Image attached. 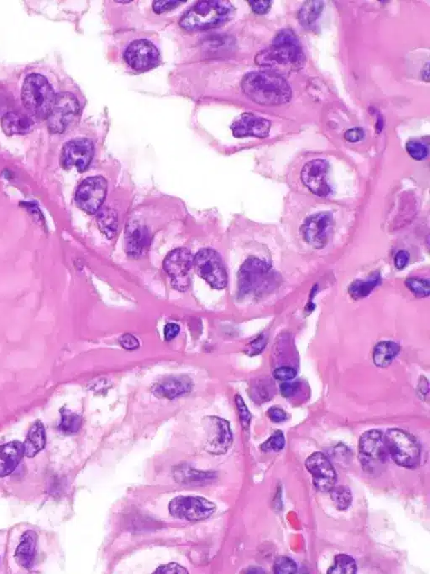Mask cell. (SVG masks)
Returning a JSON list of instances; mask_svg holds the SVG:
<instances>
[{
    "mask_svg": "<svg viewBox=\"0 0 430 574\" xmlns=\"http://www.w3.org/2000/svg\"><path fill=\"white\" fill-rule=\"evenodd\" d=\"M241 88L250 100L261 105H284L292 99V89L288 82L275 72L249 73L242 80Z\"/></svg>",
    "mask_w": 430,
    "mask_h": 574,
    "instance_id": "cell-1",
    "label": "cell"
},
{
    "mask_svg": "<svg viewBox=\"0 0 430 574\" xmlns=\"http://www.w3.org/2000/svg\"><path fill=\"white\" fill-rule=\"evenodd\" d=\"M255 62L265 68L290 66L293 69H299L304 64L305 56L295 33L284 29L275 35L271 47L256 55Z\"/></svg>",
    "mask_w": 430,
    "mask_h": 574,
    "instance_id": "cell-2",
    "label": "cell"
},
{
    "mask_svg": "<svg viewBox=\"0 0 430 574\" xmlns=\"http://www.w3.org/2000/svg\"><path fill=\"white\" fill-rule=\"evenodd\" d=\"M234 8L229 1L198 2L183 15L180 26L189 31L205 30L224 25L233 17Z\"/></svg>",
    "mask_w": 430,
    "mask_h": 574,
    "instance_id": "cell-3",
    "label": "cell"
},
{
    "mask_svg": "<svg viewBox=\"0 0 430 574\" xmlns=\"http://www.w3.org/2000/svg\"><path fill=\"white\" fill-rule=\"evenodd\" d=\"M279 278L267 262L256 258L247 259L238 275L239 296H261L274 289Z\"/></svg>",
    "mask_w": 430,
    "mask_h": 574,
    "instance_id": "cell-4",
    "label": "cell"
},
{
    "mask_svg": "<svg viewBox=\"0 0 430 574\" xmlns=\"http://www.w3.org/2000/svg\"><path fill=\"white\" fill-rule=\"evenodd\" d=\"M57 94L52 85L40 74H30L22 87V101L27 111L37 119H48Z\"/></svg>",
    "mask_w": 430,
    "mask_h": 574,
    "instance_id": "cell-5",
    "label": "cell"
},
{
    "mask_svg": "<svg viewBox=\"0 0 430 574\" xmlns=\"http://www.w3.org/2000/svg\"><path fill=\"white\" fill-rule=\"evenodd\" d=\"M389 456L395 463L406 469H415L421 461V448L412 435L400 429H389L383 433Z\"/></svg>",
    "mask_w": 430,
    "mask_h": 574,
    "instance_id": "cell-6",
    "label": "cell"
},
{
    "mask_svg": "<svg viewBox=\"0 0 430 574\" xmlns=\"http://www.w3.org/2000/svg\"><path fill=\"white\" fill-rule=\"evenodd\" d=\"M389 457L381 431L371 430L361 436L359 442V460L363 470L366 473H381L385 469Z\"/></svg>",
    "mask_w": 430,
    "mask_h": 574,
    "instance_id": "cell-7",
    "label": "cell"
},
{
    "mask_svg": "<svg viewBox=\"0 0 430 574\" xmlns=\"http://www.w3.org/2000/svg\"><path fill=\"white\" fill-rule=\"evenodd\" d=\"M197 273L215 289H225L228 276L221 255L211 249H202L194 258Z\"/></svg>",
    "mask_w": 430,
    "mask_h": 574,
    "instance_id": "cell-8",
    "label": "cell"
},
{
    "mask_svg": "<svg viewBox=\"0 0 430 574\" xmlns=\"http://www.w3.org/2000/svg\"><path fill=\"white\" fill-rule=\"evenodd\" d=\"M169 512L175 518L189 521H200L212 517L216 506L200 496H178L168 505Z\"/></svg>",
    "mask_w": 430,
    "mask_h": 574,
    "instance_id": "cell-9",
    "label": "cell"
},
{
    "mask_svg": "<svg viewBox=\"0 0 430 574\" xmlns=\"http://www.w3.org/2000/svg\"><path fill=\"white\" fill-rule=\"evenodd\" d=\"M108 184L103 177H90L83 181L75 195L77 206L86 213H97L106 197Z\"/></svg>",
    "mask_w": 430,
    "mask_h": 574,
    "instance_id": "cell-10",
    "label": "cell"
},
{
    "mask_svg": "<svg viewBox=\"0 0 430 574\" xmlns=\"http://www.w3.org/2000/svg\"><path fill=\"white\" fill-rule=\"evenodd\" d=\"M80 111L77 98L70 93H57L52 111L48 118L49 131L64 133Z\"/></svg>",
    "mask_w": 430,
    "mask_h": 574,
    "instance_id": "cell-11",
    "label": "cell"
},
{
    "mask_svg": "<svg viewBox=\"0 0 430 574\" xmlns=\"http://www.w3.org/2000/svg\"><path fill=\"white\" fill-rule=\"evenodd\" d=\"M194 265V257L189 250L176 249L167 255L164 270L171 278L174 288L185 292L190 285L189 272Z\"/></svg>",
    "mask_w": 430,
    "mask_h": 574,
    "instance_id": "cell-12",
    "label": "cell"
},
{
    "mask_svg": "<svg viewBox=\"0 0 430 574\" xmlns=\"http://www.w3.org/2000/svg\"><path fill=\"white\" fill-rule=\"evenodd\" d=\"M124 57L133 69L139 72H146L159 64L160 53L151 42L138 40L129 45Z\"/></svg>",
    "mask_w": 430,
    "mask_h": 574,
    "instance_id": "cell-13",
    "label": "cell"
},
{
    "mask_svg": "<svg viewBox=\"0 0 430 574\" xmlns=\"http://www.w3.org/2000/svg\"><path fill=\"white\" fill-rule=\"evenodd\" d=\"M95 155V147L88 139L69 141L62 150L61 163L65 169L75 167L80 172L87 170Z\"/></svg>",
    "mask_w": 430,
    "mask_h": 574,
    "instance_id": "cell-14",
    "label": "cell"
},
{
    "mask_svg": "<svg viewBox=\"0 0 430 574\" xmlns=\"http://www.w3.org/2000/svg\"><path fill=\"white\" fill-rule=\"evenodd\" d=\"M329 163L324 159H314L304 165L301 171V180L312 194L319 197H327L332 190L327 181Z\"/></svg>",
    "mask_w": 430,
    "mask_h": 574,
    "instance_id": "cell-15",
    "label": "cell"
},
{
    "mask_svg": "<svg viewBox=\"0 0 430 574\" xmlns=\"http://www.w3.org/2000/svg\"><path fill=\"white\" fill-rule=\"evenodd\" d=\"M312 483L320 492H330L337 481V474L330 460L322 453L312 454L305 462Z\"/></svg>",
    "mask_w": 430,
    "mask_h": 574,
    "instance_id": "cell-16",
    "label": "cell"
},
{
    "mask_svg": "<svg viewBox=\"0 0 430 574\" xmlns=\"http://www.w3.org/2000/svg\"><path fill=\"white\" fill-rule=\"evenodd\" d=\"M332 226L333 217L329 212H321L310 216L302 227L305 241L316 249H324L329 240Z\"/></svg>",
    "mask_w": 430,
    "mask_h": 574,
    "instance_id": "cell-17",
    "label": "cell"
},
{
    "mask_svg": "<svg viewBox=\"0 0 430 574\" xmlns=\"http://www.w3.org/2000/svg\"><path fill=\"white\" fill-rule=\"evenodd\" d=\"M208 427V439H207V451L211 454H225L232 447L233 434L227 420L210 416L207 419Z\"/></svg>",
    "mask_w": 430,
    "mask_h": 574,
    "instance_id": "cell-18",
    "label": "cell"
},
{
    "mask_svg": "<svg viewBox=\"0 0 430 574\" xmlns=\"http://www.w3.org/2000/svg\"><path fill=\"white\" fill-rule=\"evenodd\" d=\"M271 121L252 113H244L237 118L232 125L233 135L238 138L254 136L263 139L271 131Z\"/></svg>",
    "mask_w": 430,
    "mask_h": 574,
    "instance_id": "cell-19",
    "label": "cell"
},
{
    "mask_svg": "<svg viewBox=\"0 0 430 574\" xmlns=\"http://www.w3.org/2000/svg\"><path fill=\"white\" fill-rule=\"evenodd\" d=\"M191 389H193V381L190 377L174 376L156 384L153 388V394L159 398L174 400L187 394Z\"/></svg>",
    "mask_w": 430,
    "mask_h": 574,
    "instance_id": "cell-20",
    "label": "cell"
},
{
    "mask_svg": "<svg viewBox=\"0 0 430 574\" xmlns=\"http://www.w3.org/2000/svg\"><path fill=\"white\" fill-rule=\"evenodd\" d=\"M126 241L128 255L138 258L144 254L150 246V231L146 226L132 224L127 227Z\"/></svg>",
    "mask_w": 430,
    "mask_h": 574,
    "instance_id": "cell-21",
    "label": "cell"
},
{
    "mask_svg": "<svg viewBox=\"0 0 430 574\" xmlns=\"http://www.w3.org/2000/svg\"><path fill=\"white\" fill-rule=\"evenodd\" d=\"M23 457L24 446L21 442L15 441L0 446V478L12 474Z\"/></svg>",
    "mask_w": 430,
    "mask_h": 574,
    "instance_id": "cell-22",
    "label": "cell"
},
{
    "mask_svg": "<svg viewBox=\"0 0 430 574\" xmlns=\"http://www.w3.org/2000/svg\"><path fill=\"white\" fill-rule=\"evenodd\" d=\"M1 124L7 136L25 135L30 131L34 121L24 114L10 112L3 116Z\"/></svg>",
    "mask_w": 430,
    "mask_h": 574,
    "instance_id": "cell-23",
    "label": "cell"
},
{
    "mask_svg": "<svg viewBox=\"0 0 430 574\" xmlns=\"http://www.w3.org/2000/svg\"><path fill=\"white\" fill-rule=\"evenodd\" d=\"M37 535L31 530L21 537V542L15 552V559L23 568L28 569L33 564L36 556Z\"/></svg>",
    "mask_w": 430,
    "mask_h": 574,
    "instance_id": "cell-24",
    "label": "cell"
},
{
    "mask_svg": "<svg viewBox=\"0 0 430 574\" xmlns=\"http://www.w3.org/2000/svg\"><path fill=\"white\" fill-rule=\"evenodd\" d=\"M46 442L45 427L40 420H37L30 427L26 441L23 443L24 456L27 458L35 457L45 447Z\"/></svg>",
    "mask_w": 430,
    "mask_h": 574,
    "instance_id": "cell-25",
    "label": "cell"
},
{
    "mask_svg": "<svg viewBox=\"0 0 430 574\" xmlns=\"http://www.w3.org/2000/svg\"><path fill=\"white\" fill-rule=\"evenodd\" d=\"M174 477L179 483L186 485H202L214 481L216 475L211 472H201L187 466L175 469Z\"/></svg>",
    "mask_w": 430,
    "mask_h": 574,
    "instance_id": "cell-26",
    "label": "cell"
},
{
    "mask_svg": "<svg viewBox=\"0 0 430 574\" xmlns=\"http://www.w3.org/2000/svg\"><path fill=\"white\" fill-rule=\"evenodd\" d=\"M400 347L394 341H384L376 345L373 351L374 364L378 368H386L392 364L400 353Z\"/></svg>",
    "mask_w": 430,
    "mask_h": 574,
    "instance_id": "cell-27",
    "label": "cell"
},
{
    "mask_svg": "<svg viewBox=\"0 0 430 574\" xmlns=\"http://www.w3.org/2000/svg\"><path fill=\"white\" fill-rule=\"evenodd\" d=\"M382 278L378 273L371 275L365 280H355L348 289L350 296L354 300H362L369 296L373 291L381 285Z\"/></svg>",
    "mask_w": 430,
    "mask_h": 574,
    "instance_id": "cell-28",
    "label": "cell"
},
{
    "mask_svg": "<svg viewBox=\"0 0 430 574\" xmlns=\"http://www.w3.org/2000/svg\"><path fill=\"white\" fill-rule=\"evenodd\" d=\"M324 3L322 1H307L299 12V21L303 26H310L321 15Z\"/></svg>",
    "mask_w": 430,
    "mask_h": 574,
    "instance_id": "cell-29",
    "label": "cell"
},
{
    "mask_svg": "<svg viewBox=\"0 0 430 574\" xmlns=\"http://www.w3.org/2000/svg\"><path fill=\"white\" fill-rule=\"evenodd\" d=\"M357 573V563L353 557L339 554L335 557L334 564L328 570V574H355Z\"/></svg>",
    "mask_w": 430,
    "mask_h": 574,
    "instance_id": "cell-30",
    "label": "cell"
},
{
    "mask_svg": "<svg viewBox=\"0 0 430 574\" xmlns=\"http://www.w3.org/2000/svg\"><path fill=\"white\" fill-rule=\"evenodd\" d=\"M332 501L339 510H346L353 502V494L349 487L346 486L334 487L330 490Z\"/></svg>",
    "mask_w": 430,
    "mask_h": 574,
    "instance_id": "cell-31",
    "label": "cell"
},
{
    "mask_svg": "<svg viewBox=\"0 0 430 574\" xmlns=\"http://www.w3.org/2000/svg\"><path fill=\"white\" fill-rule=\"evenodd\" d=\"M62 420L59 429L66 434L77 433L82 426V418L74 413L62 409L61 411Z\"/></svg>",
    "mask_w": 430,
    "mask_h": 574,
    "instance_id": "cell-32",
    "label": "cell"
},
{
    "mask_svg": "<svg viewBox=\"0 0 430 574\" xmlns=\"http://www.w3.org/2000/svg\"><path fill=\"white\" fill-rule=\"evenodd\" d=\"M274 388L271 381L259 380L252 385L251 388L252 398L255 402L264 403L272 399Z\"/></svg>",
    "mask_w": 430,
    "mask_h": 574,
    "instance_id": "cell-33",
    "label": "cell"
},
{
    "mask_svg": "<svg viewBox=\"0 0 430 574\" xmlns=\"http://www.w3.org/2000/svg\"><path fill=\"white\" fill-rule=\"evenodd\" d=\"M406 288L418 298L429 296L430 282L429 279L421 278H409L405 282Z\"/></svg>",
    "mask_w": 430,
    "mask_h": 574,
    "instance_id": "cell-34",
    "label": "cell"
},
{
    "mask_svg": "<svg viewBox=\"0 0 430 574\" xmlns=\"http://www.w3.org/2000/svg\"><path fill=\"white\" fill-rule=\"evenodd\" d=\"M406 150L409 156L416 161L427 159L429 152V145L417 139L409 141L406 144Z\"/></svg>",
    "mask_w": 430,
    "mask_h": 574,
    "instance_id": "cell-35",
    "label": "cell"
},
{
    "mask_svg": "<svg viewBox=\"0 0 430 574\" xmlns=\"http://www.w3.org/2000/svg\"><path fill=\"white\" fill-rule=\"evenodd\" d=\"M273 571L277 574H295L298 572V565L292 558L281 556L275 560Z\"/></svg>",
    "mask_w": 430,
    "mask_h": 574,
    "instance_id": "cell-36",
    "label": "cell"
},
{
    "mask_svg": "<svg viewBox=\"0 0 430 574\" xmlns=\"http://www.w3.org/2000/svg\"><path fill=\"white\" fill-rule=\"evenodd\" d=\"M284 447V435L281 431H277L261 446V449L265 453H269V451H280L283 449Z\"/></svg>",
    "mask_w": 430,
    "mask_h": 574,
    "instance_id": "cell-37",
    "label": "cell"
},
{
    "mask_svg": "<svg viewBox=\"0 0 430 574\" xmlns=\"http://www.w3.org/2000/svg\"><path fill=\"white\" fill-rule=\"evenodd\" d=\"M234 401H236L238 414H239L241 426L242 427H243L244 430H247L250 427V424H251V413H250L247 406H246V404H245L243 399L241 398V395H236Z\"/></svg>",
    "mask_w": 430,
    "mask_h": 574,
    "instance_id": "cell-38",
    "label": "cell"
},
{
    "mask_svg": "<svg viewBox=\"0 0 430 574\" xmlns=\"http://www.w3.org/2000/svg\"><path fill=\"white\" fill-rule=\"evenodd\" d=\"M267 344L268 337L264 334H261V335L256 338L255 340L248 345L245 353L252 357L258 355V354L264 351L265 348L267 347Z\"/></svg>",
    "mask_w": 430,
    "mask_h": 574,
    "instance_id": "cell-39",
    "label": "cell"
},
{
    "mask_svg": "<svg viewBox=\"0 0 430 574\" xmlns=\"http://www.w3.org/2000/svg\"><path fill=\"white\" fill-rule=\"evenodd\" d=\"M297 376L295 368L291 367H281L273 372L274 379L279 381H289L295 379Z\"/></svg>",
    "mask_w": 430,
    "mask_h": 574,
    "instance_id": "cell-40",
    "label": "cell"
},
{
    "mask_svg": "<svg viewBox=\"0 0 430 574\" xmlns=\"http://www.w3.org/2000/svg\"><path fill=\"white\" fill-rule=\"evenodd\" d=\"M154 573L158 574H181V573H189L187 570L185 568L182 567L181 565H179L176 563L168 564L166 565L160 566L159 568H156Z\"/></svg>",
    "mask_w": 430,
    "mask_h": 574,
    "instance_id": "cell-41",
    "label": "cell"
},
{
    "mask_svg": "<svg viewBox=\"0 0 430 574\" xmlns=\"http://www.w3.org/2000/svg\"><path fill=\"white\" fill-rule=\"evenodd\" d=\"M249 3L251 5L254 13L265 15L271 10L272 2L269 1V0H259V1H249Z\"/></svg>",
    "mask_w": 430,
    "mask_h": 574,
    "instance_id": "cell-42",
    "label": "cell"
},
{
    "mask_svg": "<svg viewBox=\"0 0 430 574\" xmlns=\"http://www.w3.org/2000/svg\"><path fill=\"white\" fill-rule=\"evenodd\" d=\"M119 343L121 347L127 350H135L140 347L138 338L131 334H124L120 338Z\"/></svg>",
    "mask_w": 430,
    "mask_h": 574,
    "instance_id": "cell-43",
    "label": "cell"
},
{
    "mask_svg": "<svg viewBox=\"0 0 430 574\" xmlns=\"http://www.w3.org/2000/svg\"><path fill=\"white\" fill-rule=\"evenodd\" d=\"M299 382L283 383L280 385V392L284 398H291L299 391Z\"/></svg>",
    "mask_w": 430,
    "mask_h": 574,
    "instance_id": "cell-44",
    "label": "cell"
},
{
    "mask_svg": "<svg viewBox=\"0 0 430 574\" xmlns=\"http://www.w3.org/2000/svg\"><path fill=\"white\" fill-rule=\"evenodd\" d=\"M181 1H155L153 3V10L156 13L161 14L163 12L174 10L175 8L179 6Z\"/></svg>",
    "mask_w": 430,
    "mask_h": 574,
    "instance_id": "cell-45",
    "label": "cell"
},
{
    "mask_svg": "<svg viewBox=\"0 0 430 574\" xmlns=\"http://www.w3.org/2000/svg\"><path fill=\"white\" fill-rule=\"evenodd\" d=\"M268 418L274 423H281L288 419L287 413L279 407L270 408L268 411Z\"/></svg>",
    "mask_w": 430,
    "mask_h": 574,
    "instance_id": "cell-46",
    "label": "cell"
},
{
    "mask_svg": "<svg viewBox=\"0 0 430 574\" xmlns=\"http://www.w3.org/2000/svg\"><path fill=\"white\" fill-rule=\"evenodd\" d=\"M344 137H345L347 141H350V143H358V141L364 138L365 132L362 128H353L348 129L345 135H344Z\"/></svg>",
    "mask_w": 430,
    "mask_h": 574,
    "instance_id": "cell-47",
    "label": "cell"
},
{
    "mask_svg": "<svg viewBox=\"0 0 430 574\" xmlns=\"http://www.w3.org/2000/svg\"><path fill=\"white\" fill-rule=\"evenodd\" d=\"M100 226H103V231L108 235V232H111L112 235V232H115V226L114 222H112V219L111 218V215L108 213V212H102V214L100 216Z\"/></svg>",
    "mask_w": 430,
    "mask_h": 574,
    "instance_id": "cell-48",
    "label": "cell"
},
{
    "mask_svg": "<svg viewBox=\"0 0 430 574\" xmlns=\"http://www.w3.org/2000/svg\"><path fill=\"white\" fill-rule=\"evenodd\" d=\"M409 254L408 251L401 250L398 251V253L395 255L394 258V265L396 267V269L398 270H402L405 269L406 265L409 264Z\"/></svg>",
    "mask_w": 430,
    "mask_h": 574,
    "instance_id": "cell-49",
    "label": "cell"
},
{
    "mask_svg": "<svg viewBox=\"0 0 430 574\" xmlns=\"http://www.w3.org/2000/svg\"><path fill=\"white\" fill-rule=\"evenodd\" d=\"M180 326L177 324L169 323L164 329V337L167 341H171L178 335Z\"/></svg>",
    "mask_w": 430,
    "mask_h": 574,
    "instance_id": "cell-50",
    "label": "cell"
},
{
    "mask_svg": "<svg viewBox=\"0 0 430 574\" xmlns=\"http://www.w3.org/2000/svg\"><path fill=\"white\" fill-rule=\"evenodd\" d=\"M421 379H422V380H423V382H420L422 386H423V388H422V389H423V388L424 389V384L425 383V381L427 380V379H426L424 377H422ZM418 393L421 392V395H424V397L426 396V394H425L424 391H420V388H418Z\"/></svg>",
    "mask_w": 430,
    "mask_h": 574,
    "instance_id": "cell-51",
    "label": "cell"
}]
</instances>
